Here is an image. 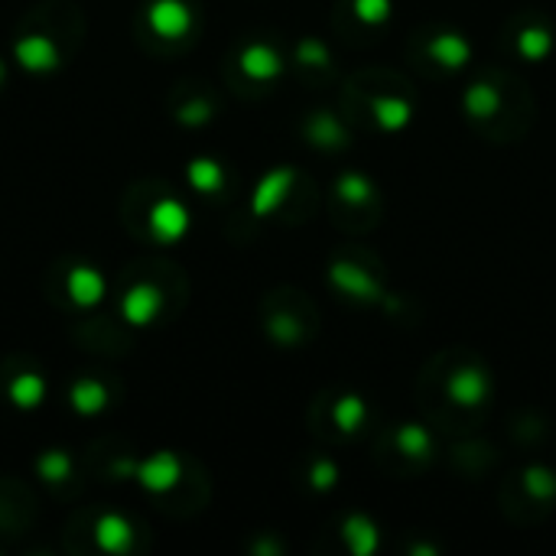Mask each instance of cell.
Returning a JSON list of instances; mask_svg holds the SVG:
<instances>
[]
</instances>
